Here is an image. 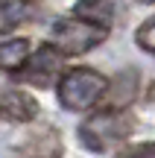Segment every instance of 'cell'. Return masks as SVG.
Instances as JSON below:
<instances>
[{
	"mask_svg": "<svg viewBox=\"0 0 155 158\" xmlns=\"http://www.w3.org/2000/svg\"><path fill=\"white\" fill-rule=\"evenodd\" d=\"M111 79L91 68H70L59 79V102L67 111H88L108 94Z\"/></svg>",
	"mask_w": 155,
	"mask_h": 158,
	"instance_id": "7a4b0ae2",
	"label": "cell"
},
{
	"mask_svg": "<svg viewBox=\"0 0 155 158\" xmlns=\"http://www.w3.org/2000/svg\"><path fill=\"white\" fill-rule=\"evenodd\" d=\"M73 12L79 18H91V21H100L108 27L114 12H117V0H79Z\"/></svg>",
	"mask_w": 155,
	"mask_h": 158,
	"instance_id": "30bf717a",
	"label": "cell"
},
{
	"mask_svg": "<svg viewBox=\"0 0 155 158\" xmlns=\"http://www.w3.org/2000/svg\"><path fill=\"white\" fill-rule=\"evenodd\" d=\"M117 158H155V141H146V143H132V147L120 149Z\"/></svg>",
	"mask_w": 155,
	"mask_h": 158,
	"instance_id": "7c38bea8",
	"label": "cell"
},
{
	"mask_svg": "<svg viewBox=\"0 0 155 158\" xmlns=\"http://www.w3.org/2000/svg\"><path fill=\"white\" fill-rule=\"evenodd\" d=\"M29 56H32V50H29V41L27 38H6L3 47H0V68H3L6 73L15 76L18 70L27 64Z\"/></svg>",
	"mask_w": 155,
	"mask_h": 158,
	"instance_id": "ba28073f",
	"label": "cell"
},
{
	"mask_svg": "<svg viewBox=\"0 0 155 158\" xmlns=\"http://www.w3.org/2000/svg\"><path fill=\"white\" fill-rule=\"evenodd\" d=\"M62 152H64L62 135H59V129L50 126V123L32 126V129L12 147V158H59Z\"/></svg>",
	"mask_w": 155,
	"mask_h": 158,
	"instance_id": "5b68a950",
	"label": "cell"
},
{
	"mask_svg": "<svg viewBox=\"0 0 155 158\" xmlns=\"http://www.w3.org/2000/svg\"><path fill=\"white\" fill-rule=\"evenodd\" d=\"M138 120L126 111V108L117 106H105L100 111H94L88 120H82L79 126V141L85 143V149L94 152H105L108 147H117L126 138H132Z\"/></svg>",
	"mask_w": 155,
	"mask_h": 158,
	"instance_id": "6da1fadb",
	"label": "cell"
},
{
	"mask_svg": "<svg viewBox=\"0 0 155 158\" xmlns=\"http://www.w3.org/2000/svg\"><path fill=\"white\" fill-rule=\"evenodd\" d=\"M108 38V27L91 18H62L50 29V44H56L64 56H82V53L100 47Z\"/></svg>",
	"mask_w": 155,
	"mask_h": 158,
	"instance_id": "3957f363",
	"label": "cell"
},
{
	"mask_svg": "<svg viewBox=\"0 0 155 158\" xmlns=\"http://www.w3.org/2000/svg\"><path fill=\"white\" fill-rule=\"evenodd\" d=\"M138 3H155V0H138Z\"/></svg>",
	"mask_w": 155,
	"mask_h": 158,
	"instance_id": "4fadbf2b",
	"label": "cell"
},
{
	"mask_svg": "<svg viewBox=\"0 0 155 158\" xmlns=\"http://www.w3.org/2000/svg\"><path fill=\"white\" fill-rule=\"evenodd\" d=\"M62 64H64V53L59 50L56 44L47 41V44H41L38 50L27 59V64H23L15 76L23 79L27 85H35V88H50L59 79V73H62Z\"/></svg>",
	"mask_w": 155,
	"mask_h": 158,
	"instance_id": "277c9868",
	"label": "cell"
},
{
	"mask_svg": "<svg viewBox=\"0 0 155 158\" xmlns=\"http://www.w3.org/2000/svg\"><path fill=\"white\" fill-rule=\"evenodd\" d=\"M41 12L44 9H41L38 0H3L0 3V29L3 32H12L15 27L38 21Z\"/></svg>",
	"mask_w": 155,
	"mask_h": 158,
	"instance_id": "52a82bcc",
	"label": "cell"
},
{
	"mask_svg": "<svg viewBox=\"0 0 155 158\" xmlns=\"http://www.w3.org/2000/svg\"><path fill=\"white\" fill-rule=\"evenodd\" d=\"M138 73L135 70H120L114 76V82L108 85V94H111V102L108 106H117V108H126L129 102L138 97Z\"/></svg>",
	"mask_w": 155,
	"mask_h": 158,
	"instance_id": "9c48e42d",
	"label": "cell"
},
{
	"mask_svg": "<svg viewBox=\"0 0 155 158\" xmlns=\"http://www.w3.org/2000/svg\"><path fill=\"white\" fill-rule=\"evenodd\" d=\"M135 41H138L141 50H146L149 56H155V15H152V18H146V21L138 27V32H135Z\"/></svg>",
	"mask_w": 155,
	"mask_h": 158,
	"instance_id": "8fae6325",
	"label": "cell"
},
{
	"mask_svg": "<svg viewBox=\"0 0 155 158\" xmlns=\"http://www.w3.org/2000/svg\"><path fill=\"white\" fill-rule=\"evenodd\" d=\"M0 108H3V120L6 123H32V120L38 117V102H35V97H29L27 91H21V88H6Z\"/></svg>",
	"mask_w": 155,
	"mask_h": 158,
	"instance_id": "8992f818",
	"label": "cell"
}]
</instances>
